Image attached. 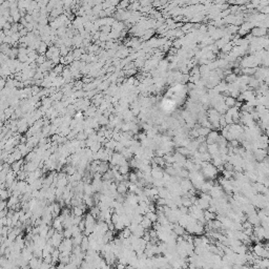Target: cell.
<instances>
[{
	"label": "cell",
	"mask_w": 269,
	"mask_h": 269,
	"mask_svg": "<svg viewBox=\"0 0 269 269\" xmlns=\"http://www.w3.org/2000/svg\"><path fill=\"white\" fill-rule=\"evenodd\" d=\"M224 192H225V191L223 190L222 186L216 184V185L212 187V189L210 190L209 194L211 196V198H212V199H221V198H223L224 196H225V194H224Z\"/></svg>",
	"instance_id": "obj_1"
},
{
	"label": "cell",
	"mask_w": 269,
	"mask_h": 269,
	"mask_svg": "<svg viewBox=\"0 0 269 269\" xmlns=\"http://www.w3.org/2000/svg\"><path fill=\"white\" fill-rule=\"evenodd\" d=\"M52 240V244L53 246L55 247V248H58L59 246L61 245V243L63 242L64 240V235H63V231L60 232V231H56L55 234L53 235V238L51 239Z\"/></svg>",
	"instance_id": "obj_2"
},
{
	"label": "cell",
	"mask_w": 269,
	"mask_h": 269,
	"mask_svg": "<svg viewBox=\"0 0 269 269\" xmlns=\"http://www.w3.org/2000/svg\"><path fill=\"white\" fill-rule=\"evenodd\" d=\"M253 235L259 241L263 240V239H265V235H266V229L264 228L262 225L255 226V227H253Z\"/></svg>",
	"instance_id": "obj_3"
},
{
	"label": "cell",
	"mask_w": 269,
	"mask_h": 269,
	"mask_svg": "<svg viewBox=\"0 0 269 269\" xmlns=\"http://www.w3.org/2000/svg\"><path fill=\"white\" fill-rule=\"evenodd\" d=\"M250 34L255 38L266 37L267 34H268V29H264V27H253V29H251Z\"/></svg>",
	"instance_id": "obj_4"
},
{
	"label": "cell",
	"mask_w": 269,
	"mask_h": 269,
	"mask_svg": "<svg viewBox=\"0 0 269 269\" xmlns=\"http://www.w3.org/2000/svg\"><path fill=\"white\" fill-rule=\"evenodd\" d=\"M253 156H255V159L257 161L263 162L264 160L268 157V151H267V149H261V148H259V149L253 151Z\"/></svg>",
	"instance_id": "obj_5"
},
{
	"label": "cell",
	"mask_w": 269,
	"mask_h": 269,
	"mask_svg": "<svg viewBox=\"0 0 269 269\" xmlns=\"http://www.w3.org/2000/svg\"><path fill=\"white\" fill-rule=\"evenodd\" d=\"M220 136H221V135H219L218 130H211L210 133H209L208 136L206 137V143H207L208 145L217 144L218 139H219V137H220Z\"/></svg>",
	"instance_id": "obj_6"
},
{
	"label": "cell",
	"mask_w": 269,
	"mask_h": 269,
	"mask_svg": "<svg viewBox=\"0 0 269 269\" xmlns=\"http://www.w3.org/2000/svg\"><path fill=\"white\" fill-rule=\"evenodd\" d=\"M180 186H181V188H182V190L184 191V192H188V191H190L192 188H194V185H192V183H191V181L189 179H183L181 182H180Z\"/></svg>",
	"instance_id": "obj_7"
},
{
	"label": "cell",
	"mask_w": 269,
	"mask_h": 269,
	"mask_svg": "<svg viewBox=\"0 0 269 269\" xmlns=\"http://www.w3.org/2000/svg\"><path fill=\"white\" fill-rule=\"evenodd\" d=\"M43 263V259H38V257H33L29 262V265L31 269H40L41 265Z\"/></svg>",
	"instance_id": "obj_8"
},
{
	"label": "cell",
	"mask_w": 269,
	"mask_h": 269,
	"mask_svg": "<svg viewBox=\"0 0 269 269\" xmlns=\"http://www.w3.org/2000/svg\"><path fill=\"white\" fill-rule=\"evenodd\" d=\"M124 157L122 156V153H114L113 157H112V160H110V164L114 165V166H119V164L121 163V161L123 160Z\"/></svg>",
	"instance_id": "obj_9"
},
{
	"label": "cell",
	"mask_w": 269,
	"mask_h": 269,
	"mask_svg": "<svg viewBox=\"0 0 269 269\" xmlns=\"http://www.w3.org/2000/svg\"><path fill=\"white\" fill-rule=\"evenodd\" d=\"M247 221H248L252 226H255H255H259L261 224V220H260V218H259V216H257V212H255V214H250V216H247Z\"/></svg>",
	"instance_id": "obj_10"
},
{
	"label": "cell",
	"mask_w": 269,
	"mask_h": 269,
	"mask_svg": "<svg viewBox=\"0 0 269 269\" xmlns=\"http://www.w3.org/2000/svg\"><path fill=\"white\" fill-rule=\"evenodd\" d=\"M24 161H25V160H19V161H16L15 163H13V164L11 165L12 170L14 171V172H16V174L19 172L20 170H22V169H23Z\"/></svg>",
	"instance_id": "obj_11"
},
{
	"label": "cell",
	"mask_w": 269,
	"mask_h": 269,
	"mask_svg": "<svg viewBox=\"0 0 269 269\" xmlns=\"http://www.w3.org/2000/svg\"><path fill=\"white\" fill-rule=\"evenodd\" d=\"M38 164H36L35 162H25V164L23 165V170H25L26 172H34L38 169Z\"/></svg>",
	"instance_id": "obj_12"
},
{
	"label": "cell",
	"mask_w": 269,
	"mask_h": 269,
	"mask_svg": "<svg viewBox=\"0 0 269 269\" xmlns=\"http://www.w3.org/2000/svg\"><path fill=\"white\" fill-rule=\"evenodd\" d=\"M219 151H220V146L218 144L208 145V153H210L212 158H214V157H217V156H220Z\"/></svg>",
	"instance_id": "obj_13"
},
{
	"label": "cell",
	"mask_w": 269,
	"mask_h": 269,
	"mask_svg": "<svg viewBox=\"0 0 269 269\" xmlns=\"http://www.w3.org/2000/svg\"><path fill=\"white\" fill-rule=\"evenodd\" d=\"M172 231H174L178 237H183V235L185 234L186 229L177 223V224H174V226H172Z\"/></svg>",
	"instance_id": "obj_14"
},
{
	"label": "cell",
	"mask_w": 269,
	"mask_h": 269,
	"mask_svg": "<svg viewBox=\"0 0 269 269\" xmlns=\"http://www.w3.org/2000/svg\"><path fill=\"white\" fill-rule=\"evenodd\" d=\"M108 170H110V164H108V162H102L101 161V163H100V165H99L98 167V172H100L101 175H104Z\"/></svg>",
	"instance_id": "obj_15"
},
{
	"label": "cell",
	"mask_w": 269,
	"mask_h": 269,
	"mask_svg": "<svg viewBox=\"0 0 269 269\" xmlns=\"http://www.w3.org/2000/svg\"><path fill=\"white\" fill-rule=\"evenodd\" d=\"M83 202L85 203V205H86L87 207H90V208H92V207H94V206H95V201H94V198L90 197V196H87V194H84Z\"/></svg>",
	"instance_id": "obj_16"
},
{
	"label": "cell",
	"mask_w": 269,
	"mask_h": 269,
	"mask_svg": "<svg viewBox=\"0 0 269 269\" xmlns=\"http://www.w3.org/2000/svg\"><path fill=\"white\" fill-rule=\"evenodd\" d=\"M153 223L151 222V220H148L147 218L144 217V219H143V221L141 222V224H140V225H141L142 227L145 229V230H151V227H153Z\"/></svg>",
	"instance_id": "obj_17"
},
{
	"label": "cell",
	"mask_w": 269,
	"mask_h": 269,
	"mask_svg": "<svg viewBox=\"0 0 269 269\" xmlns=\"http://www.w3.org/2000/svg\"><path fill=\"white\" fill-rule=\"evenodd\" d=\"M47 51H49V45H47L45 42H41L40 45H39V47H38V49H37V53L39 55H45Z\"/></svg>",
	"instance_id": "obj_18"
},
{
	"label": "cell",
	"mask_w": 269,
	"mask_h": 269,
	"mask_svg": "<svg viewBox=\"0 0 269 269\" xmlns=\"http://www.w3.org/2000/svg\"><path fill=\"white\" fill-rule=\"evenodd\" d=\"M80 247H81L82 251H83V252H86L87 250L90 249V241H88V237L84 235L83 241H82V243H81V245H80Z\"/></svg>",
	"instance_id": "obj_19"
},
{
	"label": "cell",
	"mask_w": 269,
	"mask_h": 269,
	"mask_svg": "<svg viewBox=\"0 0 269 269\" xmlns=\"http://www.w3.org/2000/svg\"><path fill=\"white\" fill-rule=\"evenodd\" d=\"M235 102H237V99L232 98V97H227V98H225L224 103L228 108H232V107L235 106Z\"/></svg>",
	"instance_id": "obj_20"
},
{
	"label": "cell",
	"mask_w": 269,
	"mask_h": 269,
	"mask_svg": "<svg viewBox=\"0 0 269 269\" xmlns=\"http://www.w3.org/2000/svg\"><path fill=\"white\" fill-rule=\"evenodd\" d=\"M204 218H205V220L208 222V221H214L217 219V214H214V212H210V211L208 210H204Z\"/></svg>",
	"instance_id": "obj_21"
},
{
	"label": "cell",
	"mask_w": 269,
	"mask_h": 269,
	"mask_svg": "<svg viewBox=\"0 0 269 269\" xmlns=\"http://www.w3.org/2000/svg\"><path fill=\"white\" fill-rule=\"evenodd\" d=\"M83 238H84V234L83 233H80L78 234V235H76V237H73V243H74V246H80L82 243V241H83Z\"/></svg>",
	"instance_id": "obj_22"
},
{
	"label": "cell",
	"mask_w": 269,
	"mask_h": 269,
	"mask_svg": "<svg viewBox=\"0 0 269 269\" xmlns=\"http://www.w3.org/2000/svg\"><path fill=\"white\" fill-rule=\"evenodd\" d=\"M121 153H122V156L124 157V158H125V159H126V160H127V161H129V160H131V159H133V156H135V155H133V151H130L129 148H126V147L124 148V151H122Z\"/></svg>",
	"instance_id": "obj_23"
},
{
	"label": "cell",
	"mask_w": 269,
	"mask_h": 269,
	"mask_svg": "<svg viewBox=\"0 0 269 269\" xmlns=\"http://www.w3.org/2000/svg\"><path fill=\"white\" fill-rule=\"evenodd\" d=\"M95 194L96 192H95V190H94L92 184H85V186H84V194H87V196L93 197Z\"/></svg>",
	"instance_id": "obj_24"
},
{
	"label": "cell",
	"mask_w": 269,
	"mask_h": 269,
	"mask_svg": "<svg viewBox=\"0 0 269 269\" xmlns=\"http://www.w3.org/2000/svg\"><path fill=\"white\" fill-rule=\"evenodd\" d=\"M145 217L147 218L148 220H151L153 223L158 222V214H157V212H153V211H148V212H146Z\"/></svg>",
	"instance_id": "obj_25"
},
{
	"label": "cell",
	"mask_w": 269,
	"mask_h": 269,
	"mask_svg": "<svg viewBox=\"0 0 269 269\" xmlns=\"http://www.w3.org/2000/svg\"><path fill=\"white\" fill-rule=\"evenodd\" d=\"M176 151L177 153H181L182 156H184V157H191L190 156V151H189V149H188L187 147H177L176 148Z\"/></svg>",
	"instance_id": "obj_26"
},
{
	"label": "cell",
	"mask_w": 269,
	"mask_h": 269,
	"mask_svg": "<svg viewBox=\"0 0 269 269\" xmlns=\"http://www.w3.org/2000/svg\"><path fill=\"white\" fill-rule=\"evenodd\" d=\"M210 131H211V129H209V128H207V127H203V126H200V127L198 128V133H199V136L205 137V138L208 136Z\"/></svg>",
	"instance_id": "obj_27"
},
{
	"label": "cell",
	"mask_w": 269,
	"mask_h": 269,
	"mask_svg": "<svg viewBox=\"0 0 269 269\" xmlns=\"http://www.w3.org/2000/svg\"><path fill=\"white\" fill-rule=\"evenodd\" d=\"M233 47H234L233 43H232V41H230V42H228V43L226 44L225 47H223L221 51H222V53H224V54H227V55H228L229 53H230L232 49H233Z\"/></svg>",
	"instance_id": "obj_28"
},
{
	"label": "cell",
	"mask_w": 269,
	"mask_h": 269,
	"mask_svg": "<svg viewBox=\"0 0 269 269\" xmlns=\"http://www.w3.org/2000/svg\"><path fill=\"white\" fill-rule=\"evenodd\" d=\"M72 214H73V216H75V217H83L84 211L82 210V209L80 208L79 206H77V207H73Z\"/></svg>",
	"instance_id": "obj_29"
},
{
	"label": "cell",
	"mask_w": 269,
	"mask_h": 269,
	"mask_svg": "<svg viewBox=\"0 0 269 269\" xmlns=\"http://www.w3.org/2000/svg\"><path fill=\"white\" fill-rule=\"evenodd\" d=\"M102 148V144L101 143H99V142H94L93 144H92V146L90 147V149L92 151H93L94 153H98L100 149Z\"/></svg>",
	"instance_id": "obj_30"
},
{
	"label": "cell",
	"mask_w": 269,
	"mask_h": 269,
	"mask_svg": "<svg viewBox=\"0 0 269 269\" xmlns=\"http://www.w3.org/2000/svg\"><path fill=\"white\" fill-rule=\"evenodd\" d=\"M217 144L219 145L220 147H227V146H228V141H227L223 136H220L219 137V139H218Z\"/></svg>",
	"instance_id": "obj_31"
},
{
	"label": "cell",
	"mask_w": 269,
	"mask_h": 269,
	"mask_svg": "<svg viewBox=\"0 0 269 269\" xmlns=\"http://www.w3.org/2000/svg\"><path fill=\"white\" fill-rule=\"evenodd\" d=\"M117 143H118V142L112 139V140H110V141L107 142L106 144L104 145V148H106V149H112V151H115Z\"/></svg>",
	"instance_id": "obj_32"
},
{
	"label": "cell",
	"mask_w": 269,
	"mask_h": 269,
	"mask_svg": "<svg viewBox=\"0 0 269 269\" xmlns=\"http://www.w3.org/2000/svg\"><path fill=\"white\" fill-rule=\"evenodd\" d=\"M198 151L200 153H208V144L206 142H203L199 145V148H198Z\"/></svg>",
	"instance_id": "obj_33"
},
{
	"label": "cell",
	"mask_w": 269,
	"mask_h": 269,
	"mask_svg": "<svg viewBox=\"0 0 269 269\" xmlns=\"http://www.w3.org/2000/svg\"><path fill=\"white\" fill-rule=\"evenodd\" d=\"M100 211H101V210H100V208H99V206L95 205L94 207H92V208H90V214H92L94 218H96V219H97V218H98V216L100 214Z\"/></svg>",
	"instance_id": "obj_34"
},
{
	"label": "cell",
	"mask_w": 269,
	"mask_h": 269,
	"mask_svg": "<svg viewBox=\"0 0 269 269\" xmlns=\"http://www.w3.org/2000/svg\"><path fill=\"white\" fill-rule=\"evenodd\" d=\"M60 255H61V252L59 251V249H58V248H56L55 250H54V252L52 253L53 263H56V262H58L59 259H60Z\"/></svg>",
	"instance_id": "obj_35"
},
{
	"label": "cell",
	"mask_w": 269,
	"mask_h": 269,
	"mask_svg": "<svg viewBox=\"0 0 269 269\" xmlns=\"http://www.w3.org/2000/svg\"><path fill=\"white\" fill-rule=\"evenodd\" d=\"M64 65L63 64H58V65H56L55 67H54V70H53V72H55L56 74L58 76H61L62 75V73H63V71H64Z\"/></svg>",
	"instance_id": "obj_36"
},
{
	"label": "cell",
	"mask_w": 269,
	"mask_h": 269,
	"mask_svg": "<svg viewBox=\"0 0 269 269\" xmlns=\"http://www.w3.org/2000/svg\"><path fill=\"white\" fill-rule=\"evenodd\" d=\"M129 165L127 166H120L119 167V172L122 175V176H125V175H129Z\"/></svg>",
	"instance_id": "obj_37"
},
{
	"label": "cell",
	"mask_w": 269,
	"mask_h": 269,
	"mask_svg": "<svg viewBox=\"0 0 269 269\" xmlns=\"http://www.w3.org/2000/svg\"><path fill=\"white\" fill-rule=\"evenodd\" d=\"M87 138H88V136H87L86 133H85V131H80V133L76 136V139L78 140V141H86Z\"/></svg>",
	"instance_id": "obj_38"
},
{
	"label": "cell",
	"mask_w": 269,
	"mask_h": 269,
	"mask_svg": "<svg viewBox=\"0 0 269 269\" xmlns=\"http://www.w3.org/2000/svg\"><path fill=\"white\" fill-rule=\"evenodd\" d=\"M112 31H113V29L110 25H104L100 27V32L103 33V34H106V35H110V33H112Z\"/></svg>",
	"instance_id": "obj_39"
},
{
	"label": "cell",
	"mask_w": 269,
	"mask_h": 269,
	"mask_svg": "<svg viewBox=\"0 0 269 269\" xmlns=\"http://www.w3.org/2000/svg\"><path fill=\"white\" fill-rule=\"evenodd\" d=\"M128 181L130 183H137L139 180H138V176H137L136 172H130L129 176H128Z\"/></svg>",
	"instance_id": "obj_40"
},
{
	"label": "cell",
	"mask_w": 269,
	"mask_h": 269,
	"mask_svg": "<svg viewBox=\"0 0 269 269\" xmlns=\"http://www.w3.org/2000/svg\"><path fill=\"white\" fill-rule=\"evenodd\" d=\"M63 235L64 239H71L73 238V230L72 228H65L63 230Z\"/></svg>",
	"instance_id": "obj_41"
},
{
	"label": "cell",
	"mask_w": 269,
	"mask_h": 269,
	"mask_svg": "<svg viewBox=\"0 0 269 269\" xmlns=\"http://www.w3.org/2000/svg\"><path fill=\"white\" fill-rule=\"evenodd\" d=\"M112 222H113V224H118L119 222H121V216H119L118 214H115L114 212L113 214V217H112Z\"/></svg>",
	"instance_id": "obj_42"
},
{
	"label": "cell",
	"mask_w": 269,
	"mask_h": 269,
	"mask_svg": "<svg viewBox=\"0 0 269 269\" xmlns=\"http://www.w3.org/2000/svg\"><path fill=\"white\" fill-rule=\"evenodd\" d=\"M124 148H125L124 145L122 144L121 142H118V143H117V145H116V148H115V151H116V153H121L122 151H124Z\"/></svg>",
	"instance_id": "obj_43"
},
{
	"label": "cell",
	"mask_w": 269,
	"mask_h": 269,
	"mask_svg": "<svg viewBox=\"0 0 269 269\" xmlns=\"http://www.w3.org/2000/svg\"><path fill=\"white\" fill-rule=\"evenodd\" d=\"M186 88H187L188 92H191V90H194L196 88H197V85H196V83L188 82V83L186 84Z\"/></svg>",
	"instance_id": "obj_44"
},
{
	"label": "cell",
	"mask_w": 269,
	"mask_h": 269,
	"mask_svg": "<svg viewBox=\"0 0 269 269\" xmlns=\"http://www.w3.org/2000/svg\"><path fill=\"white\" fill-rule=\"evenodd\" d=\"M224 117H225V120H226V123H227V125L233 124V120H232V117L230 116V115H228V114H225V115H224Z\"/></svg>",
	"instance_id": "obj_45"
},
{
	"label": "cell",
	"mask_w": 269,
	"mask_h": 269,
	"mask_svg": "<svg viewBox=\"0 0 269 269\" xmlns=\"http://www.w3.org/2000/svg\"><path fill=\"white\" fill-rule=\"evenodd\" d=\"M78 226H79V228H80V230H81L82 232H84V230H85V220H84V218Z\"/></svg>",
	"instance_id": "obj_46"
},
{
	"label": "cell",
	"mask_w": 269,
	"mask_h": 269,
	"mask_svg": "<svg viewBox=\"0 0 269 269\" xmlns=\"http://www.w3.org/2000/svg\"><path fill=\"white\" fill-rule=\"evenodd\" d=\"M8 208V202L6 201H1L0 203V210H4Z\"/></svg>",
	"instance_id": "obj_47"
},
{
	"label": "cell",
	"mask_w": 269,
	"mask_h": 269,
	"mask_svg": "<svg viewBox=\"0 0 269 269\" xmlns=\"http://www.w3.org/2000/svg\"><path fill=\"white\" fill-rule=\"evenodd\" d=\"M51 267H52V265H51V264L43 262V263H42V265H41L40 269H51Z\"/></svg>",
	"instance_id": "obj_48"
},
{
	"label": "cell",
	"mask_w": 269,
	"mask_h": 269,
	"mask_svg": "<svg viewBox=\"0 0 269 269\" xmlns=\"http://www.w3.org/2000/svg\"><path fill=\"white\" fill-rule=\"evenodd\" d=\"M116 269H126V265H124V264H122V263H119L118 262V264L116 265Z\"/></svg>",
	"instance_id": "obj_49"
},
{
	"label": "cell",
	"mask_w": 269,
	"mask_h": 269,
	"mask_svg": "<svg viewBox=\"0 0 269 269\" xmlns=\"http://www.w3.org/2000/svg\"><path fill=\"white\" fill-rule=\"evenodd\" d=\"M265 135H266V136H267V137H268V138H269V126H268V127L266 128V130H265Z\"/></svg>",
	"instance_id": "obj_50"
},
{
	"label": "cell",
	"mask_w": 269,
	"mask_h": 269,
	"mask_svg": "<svg viewBox=\"0 0 269 269\" xmlns=\"http://www.w3.org/2000/svg\"><path fill=\"white\" fill-rule=\"evenodd\" d=\"M51 269H58V268H56V267H54V266H52V267H51Z\"/></svg>",
	"instance_id": "obj_51"
},
{
	"label": "cell",
	"mask_w": 269,
	"mask_h": 269,
	"mask_svg": "<svg viewBox=\"0 0 269 269\" xmlns=\"http://www.w3.org/2000/svg\"><path fill=\"white\" fill-rule=\"evenodd\" d=\"M268 147H269V142H268Z\"/></svg>",
	"instance_id": "obj_52"
}]
</instances>
